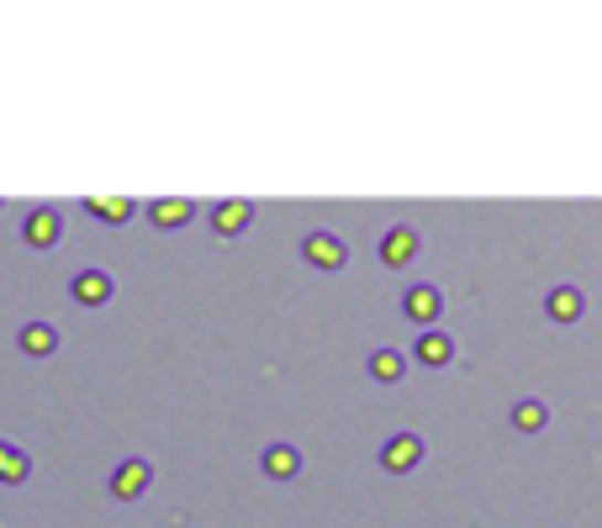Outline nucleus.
Instances as JSON below:
<instances>
[{"mask_svg": "<svg viewBox=\"0 0 602 528\" xmlns=\"http://www.w3.org/2000/svg\"><path fill=\"white\" fill-rule=\"evenodd\" d=\"M302 260L313 264V270H344L349 249H344V239H338V233L317 228V233H307V239H302Z\"/></svg>", "mask_w": 602, "mask_h": 528, "instance_id": "f257e3e1", "label": "nucleus"}, {"mask_svg": "<svg viewBox=\"0 0 602 528\" xmlns=\"http://www.w3.org/2000/svg\"><path fill=\"white\" fill-rule=\"evenodd\" d=\"M381 465L386 471H397V476L418 471V465H423V439H418V433H391V439L381 444Z\"/></svg>", "mask_w": 602, "mask_h": 528, "instance_id": "f03ea898", "label": "nucleus"}, {"mask_svg": "<svg viewBox=\"0 0 602 528\" xmlns=\"http://www.w3.org/2000/svg\"><path fill=\"white\" fill-rule=\"evenodd\" d=\"M148 486H154V465L148 460H122L112 471V497H122V503H138Z\"/></svg>", "mask_w": 602, "mask_h": 528, "instance_id": "7ed1b4c3", "label": "nucleus"}, {"mask_svg": "<svg viewBox=\"0 0 602 528\" xmlns=\"http://www.w3.org/2000/svg\"><path fill=\"white\" fill-rule=\"evenodd\" d=\"M22 239L32 243V249H53V243L64 239V212H53V207H38V212H27Z\"/></svg>", "mask_w": 602, "mask_h": 528, "instance_id": "20e7f679", "label": "nucleus"}, {"mask_svg": "<svg viewBox=\"0 0 602 528\" xmlns=\"http://www.w3.org/2000/svg\"><path fill=\"white\" fill-rule=\"evenodd\" d=\"M439 313H444V291H439V286H412L408 296H402V317H408V323L434 328Z\"/></svg>", "mask_w": 602, "mask_h": 528, "instance_id": "39448f33", "label": "nucleus"}, {"mask_svg": "<svg viewBox=\"0 0 602 528\" xmlns=\"http://www.w3.org/2000/svg\"><path fill=\"white\" fill-rule=\"evenodd\" d=\"M112 291H117V281H112L106 270H80L70 296L80 302V307H101V302H112Z\"/></svg>", "mask_w": 602, "mask_h": 528, "instance_id": "423d86ee", "label": "nucleus"}, {"mask_svg": "<svg viewBox=\"0 0 602 528\" xmlns=\"http://www.w3.org/2000/svg\"><path fill=\"white\" fill-rule=\"evenodd\" d=\"M412 355H418V365L439 370V365L455 360V338L444 334V328H423V334H418V344H412Z\"/></svg>", "mask_w": 602, "mask_h": 528, "instance_id": "0eeeda50", "label": "nucleus"}, {"mask_svg": "<svg viewBox=\"0 0 602 528\" xmlns=\"http://www.w3.org/2000/svg\"><path fill=\"white\" fill-rule=\"evenodd\" d=\"M545 313H550L555 323H577V317L587 313V291L581 286H555L550 296H545Z\"/></svg>", "mask_w": 602, "mask_h": 528, "instance_id": "6e6552de", "label": "nucleus"}, {"mask_svg": "<svg viewBox=\"0 0 602 528\" xmlns=\"http://www.w3.org/2000/svg\"><path fill=\"white\" fill-rule=\"evenodd\" d=\"M249 222H254V207H249V201H233V196H228V201H218V207H212V228H218L222 239L243 233Z\"/></svg>", "mask_w": 602, "mask_h": 528, "instance_id": "1a4fd4ad", "label": "nucleus"}, {"mask_svg": "<svg viewBox=\"0 0 602 528\" xmlns=\"http://www.w3.org/2000/svg\"><path fill=\"white\" fill-rule=\"evenodd\" d=\"M381 260L391 264V270L412 264V260H418V233H412V228H391V233L381 239Z\"/></svg>", "mask_w": 602, "mask_h": 528, "instance_id": "9d476101", "label": "nucleus"}, {"mask_svg": "<svg viewBox=\"0 0 602 528\" xmlns=\"http://www.w3.org/2000/svg\"><path fill=\"white\" fill-rule=\"evenodd\" d=\"M17 344H22V355H32V360H49L53 349H59V328L53 323H27L22 334H17Z\"/></svg>", "mask_w": 602, "mask_h": 528, "instance_id": "9b49d317", "label": "nucleus"}, {"mask_svg": "<svg viewBox=\"0 0 602 528\" xmlns=\"http://www.w3.org/2000/svg\"><path fill=\"white\" fill-rule=\"evenodd\" d=\"M260 465H265V476L291 481L296 471H302V455H296V444H270L265 455H260Z\"/></svg>", "mask_w": 602, "mask_h": 528, "instance_id": "f8f14e48", "label": "nucleus"}, {"mask_svg": "<svg viewBox=\"0 0 602 528\" xmlns=\"http://www.w3.org/2000/svg\"><path fill=\"white\" fill-rule=\"evenodd\" d=\"M196 212V201H186V196H165V201H154V228H186Z\"/></svg>", "mask_w": 602, "mask_h": 528, "instance_id": "ddd939ff", "label": "nucleus"}, {"mask_svg": "<svg viewBox=\"0 0 602 528\" xmlns=\"http://www.w3.org/2000/svg\"><path fill=\"white\" fill-rule=\"evenodd\" d=\"M550 423V408L539 402V397H524V402H513V429L518 433H539Z\"/></svg>", "mask_w": 602, "mask_h": 528, "instance_id": "4468645a", "label": "nucleus"}, {"mask_svg": "<svg viewBox=\"0 0 602 528\" xmlns=\"http://www.w3.org/2000/svg\"><path fill=\"white\" fill-rule=\"evenodd\" d=\"M370 376H376V381H402V376H408V355H402V349H376V355H370Z\"/></svg>", "mask_w": 602, "mask_h": 528, "instance_id": "2eb2a0df", "label": "nucleus"}, {"mask_svg": "<svg viewBox=\"0 0 602 528\" xmlns=\"http://www.w3.org/2000/svg\"><path fill=\"white\" fill-rule=\"evenodd\" d=\"M27 476H32V460H27L17 444H0V481L17 486V481H27Z\"/></svg>", "mask_w": 602, "mask_h": 528, "instance_id": "dca6fc26", "label": "nucleus"}, {"mask_svg": "<svg viewBox=\"0 0 602 528\" xmlns=\"http://www.w3.org/2000/svg\"><path fill=\"white\" fill-rule=\"evenodd\" d=\"M85 207H91L101 222H127V217H133V201H127V196H91Z\"/></svg>", "mask_w": 602, "mask_h": 528, "instance_id": "f3484780", "label": "nucleus"}]
</instances>
